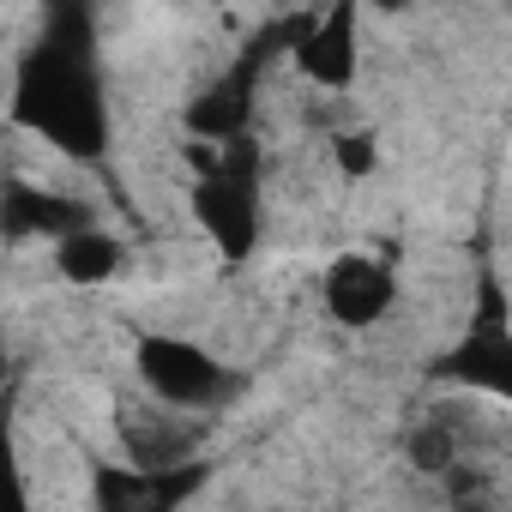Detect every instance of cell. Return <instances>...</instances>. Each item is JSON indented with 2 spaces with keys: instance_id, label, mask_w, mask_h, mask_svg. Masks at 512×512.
Returning <instances> with one entry per match:
<instances>
[{
  "instance_id": "3",
  "label": "cell",
  "mask_w": 512,
  "mask_h": 512,
  "mask_svg": "<svg viewBox=\"0 0 512 512\" xmlns=\"http://www.w3.org/2000/svg\"><path fill=\"white\" fill-rule=\"evenodd\" d=\"M320 302H326V314L338 326L368 332V326H380L392 314L398 278H392L386 260H368V253H338V260L326 266V278H320Z\"/></svg>"
},
{
  "instance_id": "1",
  "label": "cell",
  "mask_w": 512,
  "mask_h": 512,
  "mask_svg": "<svg viewBox=\"0 0 512 512\" xmlns=\"http://www.w3.org/2000/svg\"><path fill=\"white\" fill-rule=\"evenodd\" d=\"M133 362H139L145 398H157L169 410H187V416H205V410L229 404L235 386H241L211 350H199L187 338H163V332H145L139 350H133Z\"/></svg>"
},
{
  "instance_id": "9",
  "label": "cell",
  "mask_w": 512,
  "mask_h": 512,
  "mask_svg": "<svg viewBox=\"0 0 512 512\" xmlns=\"http://www.w3.org/2000/svg\"><path fill=\"white\" fill-rule=\"evenodd\" d=\"M458 452L464 446H458V428L446 416L410 428V464H416V476H458Z\"/></svg>"
},
{
  "instance_id": "11",
  "label": "cell",
  "mask_w": 512,
  "mask_h": 512,
  "mask_svg": "<svg viewBox=\"0 0 512 512\" xmlns=\"http://www.w3.org/2000/svg\"><path fill=\"white\" fill-rule=\"evenodd\" d=\"M13 512H31V500H25V482H13Z\"/></svg>"
},
{
  "instance_id": "2",
  "label": "cell",
  "mask_w": 512,
  "mask_h": 512,
  "mask_svg": "<svg viewBox=\"0 0 512 512\" xmlns=\"http://www.w3.org/2000/svg\"><path fill=\"white\" fill-rule=\"evenodd\" d=\"M121 446H127V470H187L193 452H199V416L187 410H169L157 398L145 404H127L121 410Z\"/></svg>"
},
{
  "instance_id": "7",
  "label": "cell",
  "mask_w": 512,
  "mask_h": 512,
  "mask_svg": "<svg viewBox=\"0 0 512 512\" xmlns=\"http://www.w3.org/2000/svg\"><path fill=\"white\" fill-rule=\"evenodd\" d=\"M452 374H458L464 386H476V392H500V398H512V338H506V326H500V320L476 326V332L458 344Z\"/></svg>"
},
{
  "instance_id": "6",
  "label": "cell",
  "mask_w": 512,
  "mask_h": 512,
  "mask_svg": "<svg viewBox=\"0 0 512 512\" xmlns=\"http://www.w3.org/2000/svg\"><path fill=\"white\" fill-rule=\"evenodd\" d=\"M199 488V470H103L97 500L103 512H175V500Z\"/></svg>"
},
{
  "instance_id": "8",
  "label": "cell",
  "mask_w": 512,
  "mask_h": 512,
  "mask_svg": "<svg viewBox=\"0 0 512 512\" xmlns=\"http://www.w3.org/2000/svg\"><path fill=\"white\" fill-rule=\"evenodd\" d=\"M55 272H61L73 290H103V284L121 272V241L97 223V229H85V235H73V241L55 247Z\"/></svg>"
},
{
  "instance_id": "5",
  "label": "cell",
  "mask_w": 512,
  "mask_h": 512,
  "mask_svg": "<svg viewBox=\"0 0 512 512\" xmlns=\"http://www.w3.org/2000/svg\"><path fill=\"white\" fill-rule=\"evenodd\" d=\"M296 67L320 91H344L356 79V13H326L296 37Z\"/></svg>"
},
{
  "instance_id": "10",
  "label": "cell",
  "mask_w": 512,
  "mask_h": 512,
  "mask_svg": "<svg viewBox=\"0 0 512 512\" xmlns=\"http://www.w3.org/2000/svg\"><path fill=\"white\" fill-rule=\"evenodd\" d=\"M332 163H338V175L368 181V175L380 169V145H374V133H368V127H338V133H332Z\"/></svg>"
},
{
  "instance_id": "4",
  "label": "cell",
  "mask_w": 512,
  "mask_h": 512,
  "mask_svg": "<svg viewBox=\"0 0 512 512\" xmlns=\"http://www.w3.org/2000/svg\"><path fill=\"white\" fill-rule=\"evenodd\" d=\"M85 229H97V211H91V199H79V193H49V187H31V181H13L7 187V241H73V235H85Z\"/></svg>"
}]
</instances>
